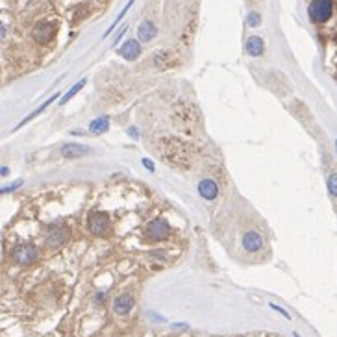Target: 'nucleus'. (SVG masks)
I'll use <instances>...</instances> for the list:
<instances>
[{
    "label": "nucleus",
    "instance_id": "obj_15",
    "mask_svg": "<svg viewBox=\"0 0 337 337\" xmlns=\"http://www.w3.org/2000/svg\"><path fill=\"white\" fill-rule=\"evenodd\" d=\"M56 98H58V95H52V96H50V98H48V100H45L43 104H41V106L37 108V110H35V111H32V113H30V115L26 117V119H23V120H20V122H19V126H17V128H15V130H19L20 126H24V124H26V122H28V120H32V119H34L35 115H39V113H41V111H43L47 106H50V104H52V102L56 100Z\"/></svg>",
    "mask_w": 337,
    "mask_h": 337
},
{
    "label": "nucleus",
    "instance_id": "obj_7",
    "mask_svg": "<svg viewBox=\"0 0 337 337\" xmlns=\"http://www.w3.org/2000/svg\"><path fill=\"white\" fill-rule=\"evenodd\" d=\"M243 246H245V250H248V252L260 250L261 246H263V237H261L258 231H246L245 236H243Z\"/></svg>",
    "mask_w": 337,
    "mask_h": 337
},
{
    "label": "nucleus",
    "instance_id": "obj_2",
    "mask_svg": "<svg viewBox=\"0 0 337 337\" xmlns=\"http://www.w3.org/2000/svg\"><path fill=\"white\" fill-rule=\"evenodd\" d=\"M11 258H13L15 263H19V265H32L34 261H37L39 252L34 245L23 243V245H17L13 250H11Z\"/></svg>",
    "mask_w": 337,
    "mask_h": 337
},
{
    "label": "nucleus",
    "instance_id": "obj_16",
    "mask_svg": "<svg viewBox=\"0 0 337 337\" xmlns=\"http://www.w3.org/2000/svg\"><path fill=\"white\" fill-rule=\"evenodd\" d=\"M83 86H86V80H80V82H78V83H74V86H72V89H71V91H69L65 96H61V100H59V104H67V102L71 100L72 96L76 95V93L80 91V89H82Z\"/></svg>",
    "mask_w": 337,
    "mask_h": 337
},
{
    "label": "nucleus",
    "instance_id": "obj_20",
    "mask_svg": "<svg viewBox=\"0 0 337 337\" xmlns=\"http://www.w3.org/2000/svg\"><path fill=\"white\" fill-rule=\"evenodd\" d=\"M23 185V180H17V182L13 183V185H10V187H4L2 189V193H11V191H15L17 187H20Z\"/></svg>",
    "mask_w": 337,
    "mask_h": 337
},
{
    "label": "nucleus",
    "instance_id": "obj_17",
    "mask_svg": "<svg viewBox=\"0 0 337 337\" xmlns=\"http://www.w3.org/2000/svg\"><path fill=\"white\" fill-rule=\"evenodd\" d=\"M132 4H134V0H130V2H128V4H126V8H124V10H122V11H120V13H119V17H117V19H115V23L111 24L110 28H108V30H106V34H104V37H106V35H110V34H111V30L115 28L117 24H119V23H120V19H122V17H124V15H126V11L130 10V6H132Z\"/></svg>",
    "mask_w": 337,
    "mask_h": 337
},
{
    "label": "nucleus",
    "instance_id": "obj_22",
    "mask_svg": "<svg viewBox=\"0 0 337 337\" xmlns=\"http://www.w3.org/2000/svg\"><path fill=\"white\" fill-rule=\"evenodd\" d=\"M335 80H337V74H335Z\"/></svg>",
    "mask_w": 337,
    "mask_h": 337
},
{
    "label": "nucleus",
    "instance_id": "obj_6",
    "mask_svg": "<svg viewBox=\"0 0 337 337\" xmlns=\"http://www.w3.org/2000/svg\"><path fill=\"white\" fill-rule=\"evenodd\" d=\"M91 149L86 146V144H78V143H67L61 146V154L65 158H82V156L89 154Z\"/></svg>",
    "mask_w": 337,
    "mask_h": 337
},
{
    "label": "nucleus",
    "instance_id": "obj_8",
    "mask_svg": "<svg viewBox=\"0 0 337 337\" xmlns=\"http://www.w3.org/2000/svg\"><path fill=\"white\" fill-rule=\"evenodd\" d=\"M69 237V230L65 226H54L52 230L48 231V236H47V243L50 246H58L61 245V243H65Z\"/></svg>",
    "mask_w": 337,
    "mask_h": 337
},
{
    "label": "nucleus",
    "instance_id": "obj_18",
    "mask_svg": "<svg viewBox=\"0 0 337 337\" xmlns=\"http://www.w3.org/2000/svg\"><path fill=\"white\" fill-rule=\"evenodd\" d=\"M328 191H330L332 197H337V174H332L328 178Z\"/></svg>",
    "mask_w": 337,
    "mask_h": 337
},
{
    "label": "nucleus",
    "instance_id": "obj_5",
    "mask_svg": "<svg viewBox=\"0 0 337 337\" xmlns=\"http://www.w3.org/2000/svg\"><path fill=\"white\" fill-rule=\"evenodd\" d=\"M139 54H141L139 41H135V39L126 41V43L119 48V56H120V58L128 59V61H134V59H137V56H139Z\"/></svg>",
    "mask_w": 337,
    "mask_h": 337
},
{
    "label": "nucleus",
    "instance_id": "obj_12",
    "mask_svg": "<svg viewBox=\"0 0 337 337\" xmlns=\"http://www.w3.org/2000/svg\"><path fill=\"white\" fill-rule=\"evenodd\" d=\"M132 308H134V299H132L130 294H120V297L115 299V302H113V309L119 315H126Z\"/></svg>",
    "mask_w": 337,
    "mask_h": 337
},
{
    "label": "nucleus",
    "instance_id": "obj_9",
    "mask_svg": "<svg viewBox=\"0 0 337 337\" xmlns=\"http://www.w3.org/2000/svg\"><path fill=\"white\" fill-rule=\"evenodd\" d=\"M54 35V26L52 24H48V23H41L35 26L34 30V39L35 41H39V43H48L50 39H52Z\"/></svg>",
    "mask_w": 337,
    "mask_h": 337
},
{
    "label": "nucleus",
    "instance_id": "obj_3",
    "mask_svg": "<svg viewBox=\"0 0 337 337\" xmlns=\"http://www.w3.org/2000/svg\"><path fill=\"white\" fill-rule=\"evenodd\" d=\"M87 228H89V231L95 234V236H104V234H108V230H110V219H108L106 213L95 212L87 219Z\"/></svg>",
    "mask_w": 337,
    "mask_h": 337
},
{
    "label": "nucleus",
    "instance_id": "obj_11",
    "mask_svg": "<svg viewBox=\"0 0 337 337\" xmlns=\"http://www.w3.org/2000/svg\"><path fill=\"white\" fill-rule=\"evenodd\" d=\"M198 193L206 200H213L217 197V193H219V187H217V183L213 180H202L198 183Z\"/></svg>",
    "mask_w": 337,
    "mask_h": 337
},
{
    "label": "nucleus",
    "instance_id": "obj_21",
    "mask_svg": "<svg viewBox=\"0 0 337 337\" xmlns=\"http://www.w3.org/2000/svg\"><path fill=\"white\" fill-rule=\"evenodd\" d=\"M143 165H144L146 168H149V171H154V165H152V161H150V159L144 158V159H143Z\"/></svg>",
    "mask_w": 337,
    "mask_h": 337
},
{
    "label": "nucleus",
    "instance_id": "obj_19",
    "mask_svg": "<svg viewBox=\"0 0 337 337\" xmlns=\"http://www.w3.org/2000/svg\"><path fill=\"white\" fill-rule=\"evenodd\" d=\"M246 20H248V26H252V28H256V26H260V23H261V17H260V13H256V11H252V13H248V17H246Z\"/></svg>",
    "mask_w": 337,
    "mask_h": 337
},
{
    "label": "nucleus",
    "instance_id": "obj_1",
    "mask_svg": "<svg viewBox=\"0 0 337 337\" xmlns=\"http://www.w3.org/2000/svg\"><path fill=\"white\" fill-rule=\"evenodd\" d=\"M333 13V2L332 0H313L309 4V19L313 23L323 24L326 23Z\"/></svg>",
    "mask_w": 337,
    "mask_h": 337
},
{
    "label": "nucleus",
    "instance_id": "obj_13",
    "mask_svg": "<svg viewBox=\"0 0 337 337\" xmlns=\"http://www.w3.org/2000/svg\"><path fill=\"white\" fill-rule=\"evenodd\" d=\"M246 52L250 54V56H254V58L261 56L263 54V39L258 37V35L248 37V41H246Z\"/></svg>",
    "mask_w": 337,
    "mask_h": 337
},
{
    "label": "nucleus",
    "instance_id": "obj_14",
    "mask_svg": "<svg viewBox=\"0 0 337 337\" xmlns=\"http://www.w3.org/2000/svg\"><path fill=\"white\" fill-rule=\"evenodd\" d=\"M108 128H110V119H108V117H98V119H95L91 124H89V132L96 135L104 134Z\"/></svg>",
    "mask_w": 337,
    "mask_h": 337
},
{
    "label": "nucleus",
    "instance_id": "obj_10",
    "mask_svg": "<svg viewBox=\"0 0 337 337\" xmlns=\"http://www.w3.org/2000/svg\"><path fill=\"white\" fill-rule=\"evenodd\" d=\"M156 34H158V28H156V24L152 20H143L139 24V28H137V35H139V39L143 43L152 41L156 37Z\"/></svg>",
    "mask_w": 337,
    "mask_h": 337
},
{
    "label": "nucleus",
    "instance_id": "obj_4",
    "mask_svg": "<svg viewBox=\"0 0 337 337\" xmlns=\"http://www.w3.org/2000/svg\"><path fill=\"white\" fill-rule=\"evenodd\" d=\"M146 237L152 241H161V239H167L168 234H171V226H168L167 222L163 219H156V221H150L146 230H144Z\"/></svg>",
    "mask_w": 337,
    "mask_h": 337
}]
</instances>
